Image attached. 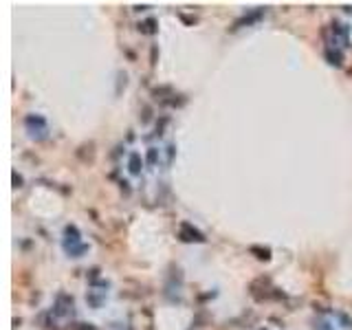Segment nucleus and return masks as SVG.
Wrapping results in <instances>:
<instances>
[{
    "label": "nucleus",
    "mask_w": 352,
    "mask_h": 330,
    "mask_svg": "<svg viewBox=\"0 0 352 330\" xmlns=\"http://www.w3.org/2000/svg\"><path fill=\"white\" fill-rule=\"evenodd\" d=\"M64 249L68 251L73 258H79V255L86 251V244L82 242V238H79V231L77 227H73V224H68V227L64 229Z\"/></svg>",
    "instance_id": "f257e3e1"
},
{
    "label": "nucleus",
    "mask_w": 352,
    "mask_h": 330,
    "mask_svg": "<svg viewBox=\"0 0 352 330\" xmlns=\"http://www.w3.org/2000/svg\"><path fill=\"white\" fill-rule=\"evenodd\" d=\"M24 126L26 130H29V134L33 136V139H46L48 136V126H46V119L42 117V114H29V117L24 119Z\"/></svg>",
    "instance_id": "f03ea898"
},
{
    "label": "nucleus",
    "mask_w": 352,
    "mask_h": 330,
    "mask_svg": "<svg viewBox=\"0 0 352 330\" xmlns=\"http://www.w3.org/2000/svg\"><path fill=\"white\" fill-rule=\"evenodd\" d=\"M180 238H183L185 242H205V236H202L198 229H194L189 222L180 224Z\"/></svg>",
    "instance_id": "7ed1b4c3"
},
{
    "label": "nucleus",
    "mask_w": 352,
    "mask_h": 330,
    "mask_svg": "<svg viewBox=\"0 0 352 330\" xmlns=\"http://www.w3.org/2000/svg\"><path fill=\"white\" fill-rule=\"evenodd\" d=\"M141 167H143L141 154L139 152H132L130 158H128V170H130V174H141Z\"/></svg>",
    "instance_id": "20e7f679"
},
{
    "label": "nucleus",
    "mask_w": 352,
    "mask_h": 330,
    "mask_svg": "<svg viewBox=\"0 0 352 330\" xmlns=\"http://www.w3.org/2000/svg\"><path fill=\"white\" fill-rule=\"evenodd\" d=\"M326 57H328L330 60V64H341V60H343V55L339 51H332V48H328V51H326Z\"/></svg>",
    "instance_id": "39448f33"
},
{
    "label": "nucleus",
    "mask_w": 352,
    "mask_h": 330,
    "mask_svg": "<svg viewBox=\"0 0 352 330\" xmlns=\"http://www.w3.org/2000/svg\"><path fill=\"white\" fill-rule=\"evenodd\" d=\"M139 26H141V31H143V33H154V31H156V29H154V20H145L143 24H139Z\"/></svg>",
    "instance_id": "423d86ee"
},
{
    "label": "nucleus",
    "mask_w": 352,
    "mask_h": 330,
    "mask_svg": "<svg viewBox=\"0 0 352 330\" xmlns=\"http://www.w3.org/2000/svg\"><path fill=\"white\" fill-rule=\"evenodd\" d=\"M148 161H150V163H154V161H156V152H154V150H150V154H148Z\"/></svg>",
    "instance_id": "0eeeda50"
}]
</instances>
